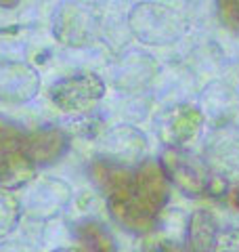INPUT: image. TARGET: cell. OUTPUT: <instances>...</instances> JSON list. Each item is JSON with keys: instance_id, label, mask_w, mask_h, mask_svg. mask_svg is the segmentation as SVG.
I'll return each mask as SVG.
<instances>
[{"instance_id": "7c38bea8", "label": "cell", "mask_w": 239, "mask_h": 252, "mask_svg": "<svg viewBox=\"0 0 239 252\" xmlns=\"http://www.w3.org/2000/svg\"><path fill=\"white\" fill-rule=\"evenodd\" d=\"M214 252H239V242L235 238H227V240H218Z\"/></svg>"}, {"instance_id": "8992f818", "label": "cell", "mask_w": 239, "mask_h": 252, "mask_svg": "<svg viewBox=\"0 0 239 252\" xmlns=\"http://www.w3.org/2000/svg\"><path fill=\"white\" fill-rule=\"evenodd\" d=\"M107 206L114 220L118 225H122L124 229L132 233H149L155 229L157 217L151 215L147 208H143L141 204L130 195V187L122 193H116L107 198Z\"/></svg>"}, {"instance_id": "8fae6325", "label": "cell", "mask_w": 239, "mask_h": 252, "mask_svg": "<svg viewBox=\"0 0 239 252\" xmlns=\"http://www.w3.org/2000/svg\"><path fill=\"white\" fill-rule=\"evenodd\" d=\"M143 252H189L185 248H180L177 242H168V240H159V242H149Z\"/></svg>"}, {"instance_id": "5bb4252c", "label": "cell", "mask_w": 239, "mask_h": 252, "mask_svg": "<svg viewBox=\"0 0 239 252\" xmlns=\"http://www.w3.org/2000/svg\"><path fill=\"white\" fill-rule=\"evenodd\" d=\"M19 4V0H0V6L2 9H15Z\"/></svg>"}, {"instance_id": "5b68a950", "label": "cell", "mask_w": 239, "mask_h": 252, "mask_svg": "<svg viewBox=\"0 0 239 252\" xmlns=\"http://www.w3.org/2000/svg\"><path fill=\"white\" fill-rule=\"evenodd\" d=\"M67 147H69V139L65 132L53 128V126H46V128L34 130L26 137L23 156H26V160L31 166H40V164L46 166V164H53L59 158H63Z\"/></svg>"}, {"instance_id": "9a60e30c", "label": "cell", "mask_w": 239, "mask_h": 252, "mask_svg": "<svg viewBox=\"0 0 239 252\" xmlns=\"http://www.w3.org/2000/svg\"><path fill=\"white\" fill-rule=\"evenodd\" d=\"M55 252H82V248H61V250H55Z\"/></svg>"}, {"instance_id": "ba28073f", "label": "cell", "mask_w": 239, "mask_h": 252, "mask_svg": "<svg viewBox=\"0 0 239 252\" xmlns=\"http://www.w3.org/2000/svg\"><path fill=\"white\" fill-rule=\"evenodd\" d=\"M218 225L208 210H197L189 223V252H214Z\"/></svg>"}, {"instance_id": "52a82bcc", "label": "cell", "mask_w": 239, "mask_h": 252, "mask_svg": "<svg viewBox=\"0 0 239 252\" xmlns=\"http://www.w3.org/2000/svg\"><path fill=\"white\" fill-rule=\"evenodd\" d=\"M132 177H134V168H128L124 164L111 160H94L90 164V179L103 191L105 198L126 191L132 185Z\"/></svg>"}, {"instance_id": "3957f363", "label": "cell", "mask_w": 239, "mask_h": 252, "mask_svg": "<svg viewBox=\"0 0 239 252\" xmlns=\"http://www.w3.org/2000/svg\"><path fill=\"white\" fill-rule=\"evenodd\" d=\"M103 91H105V86L97 76L80 74L55 82L51 89V99L63 112H84L103 97Z\"/></svg>"}, {"instance_id": "6da1fadb", "label": "cell", "mask_w": 239, "mask_h": 252, "mask_svg": "<svg viewBox=\"0 0 239 252\" xmlns=\"http://www.w3.org/2000/svg\"><path fill=\"white\" fill-rule=\"evenodd\" d=\"M26 137L28 132L19 124L0 116V183L2 185H19L34 170L23 156Z\"/></svg>"}, {"instance_id": "9c48e42d", "label": "cell", "mask_w": 239, "mask_h": 252, "mask_svg": "<svg viewBox=\"0 0 239 252\" xmlns=\"http://www.w3.org/2000/svg\"><path fill=\"white\" fill-rule=\"evenodd\" d=\"M76 233L82 242V252H118L114 235L99 220H84L78 225Z\"/></svg>"}, {"instance_id": "7a4b0ae2", "label": "cell", "mask_w": 239, "mask_h": 252, "mask_svg": "<svg viewBox=\"0 0 239 252\" xmlns=\"http://www.w3.org/2000/svg\"><path fill=\"white\" fill-rule=\"evenodd\" d=\"M164 175L185 195H202L210 189V172L199 162V158L191 156L182 149L172 147L159 160Z\"/></svg>"}, {"instance_id": "277c9868", "label": "cell", "mask_w": 239, "mask_h": 252, "mask_svg": "<svg viewBox=\"0 0 239 252\" xmlns=\"http://www.w3.org/2000/svg\"><path fill=\"white\" fill-rule=\"evenodd\" d=\"M130 195L151 215H159V210L166 206V202L170 198V181L164 175L159 162L147 160L134 168Z\"/></svg>"}, {"instance_id": "30bf717a", "label": "cell", "mask_w": 239, "mask_h": 252, "mask_svg": "<svg viewBox=\"0 0 239 252\" xmlns=\"http://www.w3.org/2000/svg\"><path fill=\"white\" fill-rule=\"evenodd\" d=\"M220 21L231 30H239V0H216Z\"/></svg>"}, {"instance_id": "4fadbf2b", "label": "cell", "mask_w": 239, "mask_h": 252, "mask_svg": "<svg viewBox=\"0 0 239 252\" xmlns=\"http://www.w3.org/2000/svg\"><path fill=\"white\" fill-rule=\"evenodd\" d=\"M229 204H231V206H233L235 210H239V185H235V187L229 191Z\"/></svg>"}]
</instances>
